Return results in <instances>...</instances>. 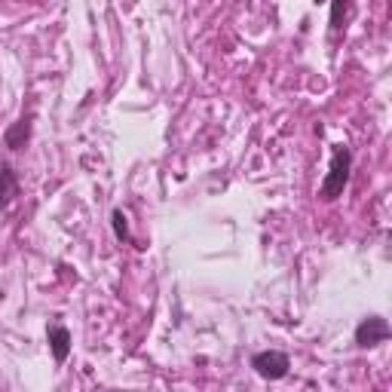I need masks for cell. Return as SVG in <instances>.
<instances>
[{"label":"cell","instance_id":"8","mask_svg":"<svg viewBox=\"0 0 392 392\" xmlns=\"http://www.w3.org/2000/svg\"><path fill=\"white\" fill-rule=\"evenodd\" d=\"M113 218V233H117V239H129V224H126V215H123L120 209L110 215Z\"/></svg>","mask_w":392,"mask_h":392},{"label":"cell","instance_id":"9","mask_svg":"<svg viewBox=\"0 0 392 392\" xmlns=\"http://www.w3.org/2000/svg\"><path fill=\"white\" fill-rule=\"evenodd\" d=\"M316 4H328V0H316Z\"/></svg>","mask_w":392,"mask_h":392},{"label":"cell","instance_id":"7","mask_svg":"<svg viewBox=\"0 0 392 392\" xmlns=\"http://www.w3.org/2000/svg\"><path fill=\"white\" fill-rule=\"evenodd\" d=\"M349 6H353V0H331V28L334 31L344 28L340 22H344V16L349 13Z\"/></svg>","mask_w":392,"mask_h":392},{"label":"cell","instance_id":"2","mask_svg":"<svg viewBox=\"0 0 392 392\" xmlns=\"http://www.w3.org/2000/svg\"><path fill=\"white\" fill-rule=\"evenodd\" d=\"M252 368L264 380H282L288 374V368H292V362H288V356L279 353V349H267V353H257L252 359Z\"/></svg>","mask_w":392,"mask_h":392},{"label":"cell","instance_id":"6","mask_svg":"<svg viewBox=\"0 0 392 392\" xmlns=\"http://www.w3.org/2000/svg\"><path fill=\"white\" fill-rule=\"evenodd\" d=\"M28 132H31V123L28 120H19L13 129L6 132V144L13 150H19V148H25V141H28Z\"/></svg>","mask_w":392,"mask_h":392},{"label":"cell","instance_id":"4","mask_svg":"<svg viewBox=\"0 0 392 392\" xmlns=\"http://www.w3.org/2000/svg\"><path fill=\"white\" fill-rule=\"evenodd\" d=\"M49 346H53L56 362H65L68 353H71V334H68L65 325H53V328H49Z\"/></svg>","mask_w":392,"mask_h":392},{"label":"cell","instance_id":"1","mask_svg":"<svg viewBox=\"0 0 392 392\" xmlns=\"http://www.w3.org/2000/svg\"><path fill=\"white\" fill-rule=\"evenodd\" d=\"M349 169H353V153H349V148L340 144V148H334V153H331V169H328L322 187H319V196L328 202L337 200L349 181Z\"/></svg>","mask_w":392,"mask_h":392},{"label":"cell","instance_id":"5","mask_svg":"<svg viewBox=\"0 0 392 392\" xmlns=\"http://www.w3.org/2000/svg\"><path fill=\"white\" fill-rule=\"evenodd\" d=\"M19 193V181H16V172L6 166V163H0V209H6L9 202H13V196Z\"/></svg>","mask_w":392,"mask_h":392},{"label":"cell","instance_id":"3","mask_svg":"<svg viewBox=\"0 0 392 392\" xmlns=\"http://www.w3.org/2000/svg\"><path fill=\"white\" fill-rule=\"evenodd\" d=\"M386 337H389V322L386 319H380V316H371L356 328V344L359 346H377V344H383Z\"/></svg>","mask_w":392,"mask_h":392}]
</instances>
